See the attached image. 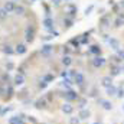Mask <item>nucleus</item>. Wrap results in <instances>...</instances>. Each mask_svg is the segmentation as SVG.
<instances>
[{"label":"nucleus","instance_id":"nucleus-1","mask_svg":"<svg viewBox=\"0 0 124 124\" xmlns=\"http://www.w3.org/2000/svg\"><path fill=\"white\" fill-rule=\"evenodd\" d=\"M62 97L66 100V102H72V101H77L79 98V95L75 93L74 90H65V93L62 94Z\"/></svg>","mask_w":124,"mask_h":124},{"label":"nucleus","instance_id":"nucleus-2","mask_svg":"<svg viewBox=\"0 0 124 124\" xmlns=\"http://www.w3.org/2000/svg\"><path fill=\"white\" fill-rule=\"evenodd\" d=\"M9 124H26V118L23 114H19V116H13L9 118Z\"/></svg>","mask_w":124,"mask_h":124},{"label":"nucleus","instance_id":"nucleus-3","mask_svg":"<svg viewBox=\"0 0 124 124\" xmlns=\"http://www.w3.org/2000/svg\"><path fill=\"white\" fill-rule=\"evenodd\" d=\"M25 38H26V42H28V43L33 42V39H35V28L28 26L26 31H25Z\"/></svg>","mask_w":124,"mask_h":124},{"label":"nucleus","instance_id":"nucleus-4","mask_svg":"<svg viewBox=\"0 0 124 124\" xmlns=\"http://www.w3.org/2000/svg\"><path fill=\"white\" fill-rule=\"evenodd\" d=\"M54 78H55V77H54L52 74H46V75L42 78V81H40V84H39V88H45L48 84H51V82L54 81Z\"/></svg>","mask_w":124,"mask_h":124},{"label":"nucleus","instance_id":"nucleus-5","mask_svg":"<svg viewBox=\"0 0 124 124\" xmlns=\"http://www.w3.org/2000/svg\"><path fill=\"white\" fill-rule=\"evenodd\" d=\"M72 81H74V84H77V85H84L85 78H84V75H82L81 72H75V74L72 75Z\"/></svg>","mask_w":124,"mask_h":124},{"label":"nucleus","instance_id":"nucleus-6","mask_svg":"<svg viewBox=\"0 0 124 124\" xmlns=\"http://www.w3.org/2000/svg\"><path fill=\"white\" fill-rule=\"evenodd\" d=\"M15 7H16V4H15V1H13V0L6 1V3H4V6H3V9H4L7 13H13V12H15Z\"/></svg>","mask_w":124,"mask_h":124},{"label":"nucleus","instance_id":"nucleus-7","mask_svg":"<svg viewBox=\"0 0 124 124\" xmlns=\"http://www.w3.org/2000/svg\"><path fill=\"white\" fill-rule=\"evenodd\" d=\"M93 65L95 68H101V66H104L105 65V59L102 58V56H95L93 59Z\"/></svg>","mask_w":124,"mask_h":124},{"label":"nucleus","instance_id":"nucleus-8","mask_svg":"<svg viewBox=\"0 0 124 124\" xmlns=\"http://www.w3.org/2000/svg\"><path fill=\"white\" fill-rule=\"evenodd\" d=\"M23 82H25V77H23V74H17V75L15 77V79H13V84H15L16 87L23 85Z\"/></svg>","mask_w":124,"mask_h":124},{"label":"nucleus","instance_id":"nucleus-9","mask_svg":"<svg viewBox=\"0 0 124 124\" xmlns=\"http://www.w3.org/2000/svg\"><path fill=\"white\" fill-rule=\"evenodd\" d=\"M46 105H48V100H46L45 97H43V98H39V100L35 102V107L39 108V110H40V108H45Z\"/></svg>","mask_w":124,"mask_h":124},{"label":"nucleus","instance_id":"nucleus-10","mask_svg":"<svg viewBox=\"0 0 124 124\" xmlns=\"http://www.w3.org/2000/svg\"><path fill=\"white\" fill-rule=\"evenodd\" d=\"M26 45H23V43H17L16 45V49H15V54H19V55H23V54H26Z\"/></svg>","mask_w":124,"mask_h":124},{"label":"nucleus","instance_id":"nucleus-11","mask_svg":"<svg viewBox=\"0 0 124 124\" xmlns=\"http://www.w3.org/2000/svg\"><path fill=\"white\" fill-rule=\"evenodd\" d=\"M62 113H65V114H72L74 113V107L71 105V102H65L62 105Z\"/></svg>","mask_w":124,"mask_h":124},{"label":"nucleus","instance_id":"nucleus-12","mask_svg":"<svg viewBox=\"0 0 124 124\" xmlns=\"http://www.w3.org/2000/svg\"><path fill=\"white\" fill-rule=\"evenodd\" d=\"M90 54H93V55H97V56H100V55H101V48H100L98 45H93V46L90 48Z\"/></svg>","mask_w":124,"mask_h":124},{"label":"nucleus","instance_id":"nucleus-13","mask_svg":"<svg viewBox=\"0 0 124 124\" xmlns=\"http://www.w3.org/2000/svg\"><path fill=\"white\" fill-rule=\"evenodd\" d=\"M43 25H45V28H46L48 31H52V28H54V20L49 19V17H46V19L43 20Z\"/></svg>","mask_w":124,"mask_h":124},{"label":"nucleus","instance_id":"nucleus-14","mask_svg":"<svg viewBox=\"0 0 124 124\" xmlns=\"http://www.w3.org/2000/svg\"><path fill=\"white\" fill-rule=\"evenodd\" d=\"M111 85H113V78H111V77H105V78H102V87L108 88V87H111Z\"/></svg>","mask_w":124,"mask_h":124},{"label":"nucleus","instance_id":"nucleus-15","mask_svg":"<svg viewBox=\"0 0 124 124\" xmlns=\"http://www.w3.org/2000/svg\"><path fill=\"white\" fill-rule=\"evenodd\" d=\"M81 120H85V118H88L90 117V111L88 110H85V108H82L81 111H79V116H78Z\"/></svg>","mask_w":124,"mask_h":124},{"label":"nucleus","instance_id":"nucleus-16","mask_svg":"<svg viewBox=\"0 0 124 124\" xmlns=\"http://www.w3.org/2000/svg\"><path fill=\"white\" fill-rule=\"evenodd\" d=\"M100 104L105 108V110H111L113 108V105H111V102L110 101H105V100H100Z\"/></svg>","mask_w":124,"mask_h":124},{"label":"nucleus","instance_id":"nucleus-17","mask_svg":"<svg viewBox=\"0 0 124 124\" xmlns=\"http://www.w3.org/2000/svg\"><path fill=\"white\" fill-rule=\"evenodd\" d=\"M110 45H111V48H113L114 51H118V49H120L118 40H116V39H110Z\"/></svg>","mask_w":124,"mask_h":124},{"label":"nucleus","instance_id":"nucleus-18","mask_svg":"<svg viewBox=\"0 0 124 124\" xmlns=\"http://www.w3.org/2000/svg\"><path fill=\"white\" fill-rule=\"evenodd\" d=\"M107 94H108L110 97H113V95H116V94H117V88H116L114 85H111V87H108V88H107Z\"/></svg>","mask_w":124,"mask_h":124},{"label":"nucleus","instance_id":"nucleus-19","mask_svg":"<svg viewBox=\"0 0 124 124\" xmlns=\"http://www.w3.org/2000/svg\"><path fill=\"white\" fill-rule=\"evenodd\" d=\"M7 16H9V13L3 9V7H0V20H4V19H7Z\"/></svg>","mask_w":124,"mask_h":124},{"label":"nucleus","instance_id":"nucleus-20","mask_svg":"<svg viewBox=\"0 0 124 124\" xmlns=\"http://www.w3.org/2000/svg\"><path fill=\"white\" fill-rule=\"evenodd\" d=\"M62 63H63L65 66H69V65L72 63V59H71V56H68V55H66V56H63V59H62Z\"/></svg>","mask_w":124,"mask_h":124},{"label":"nucleus","instance_id":"nucleus-21","mask_svg":"<svg viewBox=\"0 0 124 124\" xmlns=\"http://www.w3.org/2000/svg\"><path fill=\"white\" fill-rule=\"evenodd\" d=\"M3 52H4V54H7V55H13V54H15V49H12V46H9V45H7V46H4Z\"/></svg>","mask_w":124,"mask_h":124},{"label":"nucleus","instance_id":"nucleus-22","mask_svg":"<svg viewBox=\"0 0 124 124\" xmlns=\"http://www.w3.org/2000/svg\"><path fill=\"white\" fill-rule=\"evenodd\" d=\"M51 51H52V46H51V45H45L43 49H42V54H43V55H48Z\"/></svg>","mask_w":124,"mask_h":124},{"label":"nucleus","instance_id":"nucleus-23","mask_svg":"<svg viewBox=\"0 0 124 124\" xmlns=\"http://www.w3.org/2000/svg\"><path fill=\"white\" fill-rule=\"evenodd\" d=\"M15 12H16V15H23L25 13V9L22 6H16L15 7Z\"/></svg>","mask_w":124,"mask_h":124},{"label":"nucleus","instance_id":"nucleus-24","mask_svg":"<svg viewBox=\"0 0 124 124\" xmlns=\"http://www.w3.org/2000/svg\"><path fill=\"white\" fill-rule=\"evenodd\" d=\"M118 74H120V68H117V66H116V68H113V71H111V75H110V77H116V75H118Z\"/></svg>","mask_w":124,"mask_h":124},{"label":"nucleus","instance_id":"nucleus-25","mask_svg":"<svg viewBox=\"0 0 124 124\" xmlns=\"http://www.w3.org/2000/svg\"><path fill=\"white\" fill-rule=\"evenodd\" d=\"M72 23H74V22H72V19H66V20H65L66 28H71V26H72Z\"/></svg>","mask_w":124,"mask_h":124},{"label":"nucleus","instance_id":"nucleus-26","mask_svg":"<svg viewBox=\"0 0 124 124\" xmlns=\"http://www.w3.org/2000/svg\"><path fill=\"white\" fill-rule=\"evenodd\" d=\"M118 98H121V97H124V90H117V94H116Z\"/></svg>","mask_w":124,"mask_h":124},{"label":"nucleus","instance_id":"nucleus-27","mask_svg":"<svg viewBox=\"0 0 124 124\" xmlns=\"http://www.w3.org/2000/svg\"><path fill=\"white\" fill-rule=\"evenodd\" d=\"M118 55H120L121 59H124V51H118Z\"/></svg>","mask_w":124,"mask_h":124},{"label":"nucleus","instance_id":"nucleus-28","mask_svg":"<svg viewBox=\"0 0 124 124\" xmlns=\"http://www.w3.org/2000/svg\"><path fill=\"white\" fill-rule=\"evenodd\" d=\"M55 4H59V0H55Z\"/></svg>","mask_w":124,"mask_h":124},{"label":"nucleus","instance_id":"nucleus-29","mask_svg":"<svg viewBox=\"0 0 124 124\" xmlns=\"http://www.w3.org/2000/svg\"><path fill=\"white\" fill-rule=\"evenodd\" d=\"M123 110H124V107H123Z\"/></svg>","mask_w":124,"mask_h":124}]
</instances>
